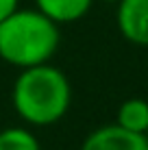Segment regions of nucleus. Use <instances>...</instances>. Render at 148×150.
<instances>
[{"label":"nucleus","instance_id":"f257e3e1","mask_svg":"<svg viewBox=\"0 0 148 150\" xmlns=\"http://www.w3.org/2000/svg\"><path fill=\"white\" fill-rule=\"evenodd\" d=\"M13 109L33 126H50L68 113L72 87L68 76L50 63L20 70L11 91Z\"/></svg>","mask_w":148,"mask_h":150},{"label":"nucleus","instance_id":"f03ea898","mask_svg":"<svg viewBox=\"0 0 148 150\" xmlns=\"http://www.w3.org/2000/svg\"><path fill=\"white\" fill-rule=\"evenodd\" d=\"M59 41V24L37 9H18L0 22V59L13 68L48 63Z\"/></svg>","mask_w":148,"mask_h":150},{"label":"nucleus","instance_id":"7ed1b4c3","mask_svg":"<svg viewBox=\"0 0 148 150\" xmlns=\"http://www.w3.org/2000/svg\"><path fill=\"white\" fill-rule=\"evenodd\" d=\"M81 150H148V137L131 133L118 124H107L83 139Z\"/></svg>","mask_w":148,"mask_h":150},{"label":"nucleus","instance_id":"20e7f679","mask_svg":"<svg viewBox=\"0 0 148 150\" xmlns=\"http://www.w3.org/2000/svg\"><path fill=\"white\" fill-rule=\"evenodd\" d=\"M115 22L126 41L148 46V0H120Z\"/></svg>","mask_w":148,"mask_h":150},{"label":"nucleus","instance_id":"39448f33","mask_svg":"<svg viewBox=\"0 0 148 150\" xmlns=\"http://www.w3.org/2000/svg\"><path fill=\"white\" fill-rule=\"evenodd\" d=\"M35 4L55 24H70L85 18L94 0H35Z\"/></svg>","mask_w":148,"mask_h":150},{"label":"nucleus","instance_id":"423d86ee","mask_svg":"<svg viewBox=\"0 0 148 150\" xmlns=\"http://www.w3.org/2000/svg\"><path fill=\"white\" fill-rule=\"evenodd\" d=\"M115 124L131 133L146 135L148 131V100L144 98H129L118 107Z\"/></svg>","mask_w":148,"mask_h":150},{"label":"nucleus","instance_id":"0eeeda50","mask_svg":"<svg viewBox=\"0 0 148 150\" xmlns=\"http://www.w3.org/2000/svg\"><path fill=\"white\" fill-rule=\"evenodd\" d=\"M0 150H42L39 139L22 126H9L0 131Z\"/></svg>","mask_w":148,"mask_h":150},{"label":"nucleus","instance_id":"6e6552de","mask_svg":"<svg viewBox=\"0 0 148 150\" xmlns=\"http://www.w3.org/2000/svg\"><path fill=\"white\" fill-rule=\"evenodd\" d=\"M20 9V0H0V22Z\"/></svg>","mask_w":148,"mask_h":150},{"label":"nucleus","instance_id":"1a4fd4ad","mask_svg":"<svg viewBox=\"0 0 148 150\" xmlns=\"http://www.w3.org/2000/svg\"><path fill=\"white\" fill-rule=\"evenodd\" d=\"M100 2H113V4H118L120 0H100Z\"/></svg>","mask_w":148,"mask_h":150},{"label":"nucleus","instance_id":"9d476101","mask_svg":"<svg viewBox=\"0 0 148 150\" xmlns=\"http://www.w3.org/2000/svg\"><path fill=\"white\" fill-rule=\"evenodd\" d=\"M146 137H148V131H146Z\"/></svg>","mask_w":148,"mask_h":150}]
</instances>
